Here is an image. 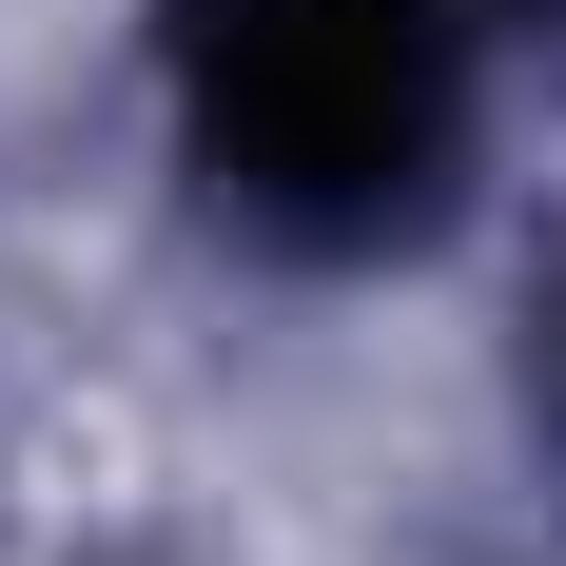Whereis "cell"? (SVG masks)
<instances>
[{"mask_svg": "<svg viewBox=\"0 0 566 566\" xmlns=\"http://www.w3.org/2000/svg\"><path fill=\"white\" fill-rule=\"evenodd\" d=\"M176 98L254 234H391L450 176L430 0H176Z\"/></svg>", "mask_w": 566, "mask_h": 566, "instance_id": "obj_1", "label": "cell"}]
</instances>
